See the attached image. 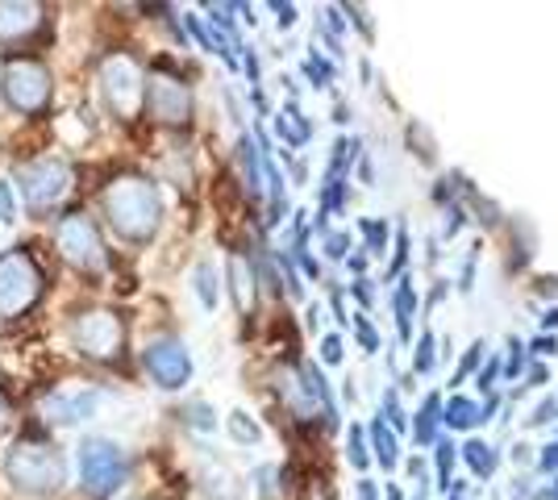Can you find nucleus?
Masks as SVG:
<instances>
[{
    "label": "nucleus",
    "mask_w": 558,
    "mask_h": 500,
    "mask_svg": "<svg viewBox=\"0 0 558 500\" xmlns=\"http://www.w3.org/2000/svg\"><path fill=\"white\" fill-rule=\"evenodd\" d=\"M230 280H233V296H238V309L251 313L255 309V271L246 267L242 255H233L230 259Z\"/></svg>",
    "instance_id": "nucleus-14"
},
{
    "label": "nucleus",
    "mask_w": 558,
    "mask_h": 500,
    "mask_svg": "<svg viewBox=\"0 0 558 500\" xmlns=\"http://www.w3.org/2000/svg\"><path fill=\"white\" fill-rule=\"evenodd\" d=\"M555 351H558L555 338H537L534 342V355H555Z\"/></svg>",
    "instance_id": "nucleus-42"
},
{
    "label": "nucleus",
    "mask_w": 558,
    "mask_h": 500,
    "mask_svg": "<svg viewBox=\"0 0 558 500\" xmlns=\"http://www.w3.org/2000/svg\"><path fill=\"white\" fill-rule=\"evenodd\" d=\"M13 217H17V196L9 180H0V221H13Z\"/></svg>",
    "instance_id": "nucleus-31"
},
{
    "label": "nucleus",
    "mask_w": 558,
    "mask_h": 500,
    "mask_svg": "<svg viewBox=\"0 0 558 500\" xmlns=\"http://www.w3.org/2000/svg\"><path fill=\"white\" fill-rule=\"evenodd\" d=\"M434 346H438V342H434V333H421L417 358H413V371H421V376H425V371H434Z\"/></svg>",
    "instance_id": "nucleus-26"
},
{
    "label": "nucleus",
    "mask_w": 558,
    "mask_h": 500,
    "mask_svg": "<svg viewBox=\"0 0 558 500\" xmlns=\"http://www.w3.org/2000/svg\"><path fill=\"white\" fill-rule=\"evenodd\" d=\"M388 500H404L400 497V488H388Z\"/></svg>",
    "instance_id": "nucleus-46"
},
{
    "label": "nucleus",
    "mask_w": 558,
    "mask_h": 500,
    "mask_svg": "<svg viewBox=\"0 0 558 500\" xmlns=\"http://www.w3.org/2000/svg\"><path fill=\"white\" fill-rule=\"evenodd\" d=\"M442 422L450 429H471V426H480V422H488V417H484V408L475 405V401H466V397H454V401L446 405Z\"/></svg>",
    "instance_id": "nucleus-15"
},
{
    "label": "nucleus",
    "mask_w": 558,
    "mask_h": 500,
    "mask_svg": "<svg viewBox=\"0 0 558 500\" xmlns=\"http://www.w3.org/2000/svg\"><path fill=\"white\" fill-rule=\"evenodd\" d=\"M350 467H359V472L367 467V447H363V429L359 426L350 429Z\"/></svg>",
    "instance_id": "nucleus-29"
},
{
    "label": "nucleus",
    "mask_w": 558,
    "mask_h": 500,
    "mask_svg": "<svg viewBox=\"0 0 558 500\" xmlns=\"http://www.w3.org/2000/svg\"><path fill=\"white\" fill-rule=\"evenodd\" d=\"M100 96L109 105V113L121 121L138 118L142 96H146V80H142L138 63L125 59V54H109L100 63Z\"/></svg>",
    "instance_id": "nucleus-5"
},
{
    "label": "nucleus",
    "mask_w": 558,
    "mask_h": 500,
    "mask_svg": "<svg viewBox=\"0 0 558 500\" xmlns=\"http://www.w3.org/2000/svg\"><path fill=\"white\" fill-rule=\"evenodd\" d=\"M9 422H13V405H9V397L0 388V429H9Z\"/></svg>",
    "instance_id": "nucleus-41"
},
{
    "label": "nucleus",
    "mask_w": 558,
    "mask_h": 500,
    "mask_svg": "<svg viewBox=\"0 0 558 500\" xmlns=\"http://www.w3.org/2000/svg\"><path fill=\"white\" fill-rule=\"evenodd\" d=\"M363 234H367L372 251L379 255V251H384V239H388V225H384V221H363Z\"/></svg>",
    "instance_id": "nucleus-32"
},
{
    "label": "nucleus",
    "mask_w": 558,
    "mask_h": 500,
    "mask_svg": "<svg viewBox=\"0 0 558 500\" xmlns=\"http://www.w3.org/2000/svg\"><path fill=\"white\" fill-rule=\"evenodd\" d=\"M4 96H9V105L17 113H43L50 105V72L38 59H9Z\"/></svg>",
    "instance_id": "nucleus-8"
},
{
    "label": "nucleus",
    "mask_w": 558,
    "mask_h": 500,
    "mask_svg": "<svg viewBox=\"0 0 558 500\" xmlns=\"http://www.w3.org/2000/svg\"><path fill=\"white\" fill-rule=\"evenodd\" d=\"M354 150H359V143H354V138H342V143L333 146V159H329V180H342V171L350 167Z\"/></svg>",
    "instance_id": "nucleus-23"
},
{
    "label": "nucleus",
    "mask_w": 558,
    "mask_h": 500,
    "mask_svg": "<svg viewBox=\"0 0 558 500\" xmlns=\"http://www.w3.org/2000/svg\"><path fill=\"white\" fill-rule=\"evenodd\" d=\"M196 296H201L205 309L217 305V271H213V263H201V267H196Z\"/></svg>",
    "instance_id": "nucleus-21"
},
{
    "label": "nucleus",
    "mask_w": 558,
    "mask_h": 500,
    "mask_svg": "<svg viewBox=\"0 0 558 500\" xmlns=\"http://www.w3.org/2000/svg\"><path fill=\"white\" fill-rule=\"evenodd\" d=\"M230 434L238 438V442H258V438H263V429L251 422V413H233V417H230Z\"/></svg>",
    "instance_id": "nucleus-25"
},
{
    "label": "nucleus",
    "mask_w": 558,
    "mask_h": 500,
    "mask_svg": "<svg viewBox=\"0 0 558 500\" xmlns=\"http://www.w3.org/2000/svg\"><path fill=\"white\" fill-rule=\"evenodd\" d=\"M450 467H454V442H438V479H442V488L450 484Z\"/></svg>",
    "instance_id": "nucleus-30"
},
{
    "label": "nucleus",
    "mask_w": 558,
    "mask_h": 500,
    "mask_svg": "<svg viewBox=\"0 0 558 500\" xmlns=\"http://www.w3.org/2000/svg\"><path fill=\"white\" fill-rule=\"evenodd\" d=\"M255 479H258V497L263 500H276L279 492H283V472H279V467H263Z\"/></svg>",
    "instance_id": "nucleus-24"
},
{
    "label": "nucleus",
    "mask_w": 558,
    "mask_h": 500,
    "mask_svg": "<svg viewBox=\"0 0 558 500\" xmlns=\"http://www.w3.org/2000/svg\"><path fill=\"white\" fill-rule=\"evenodd\" d=\"M463 459H466V467L471 472H480V476H492L496 472V454H492L488 442H480V438H471L463 447Z\"/></svg>",
    "instance_id": "nucleus-20"
},
{
    "label": "nucleus",
    "mask_w": 558,
    "mask_h": 500,
    "mask_svg": "<svg viewBox=\"0 0 558 500\" xmlns=\"http://www.w3.org/2000/svg\"><path fill=\"white\" fill-rule=\"evenodd\" d=\"M326 246H329V255H333V259H347L350 239H347V234H329V239H326Z\"/></svg>",
    "instance_id": "nucleus-38"
},
{
    "label": "nucleus",
    "mask_w": 558,
    "mask_h": 500,
    "mask_svg": "<svg viewBox=\"0 0 558 500\" xmlns=\"http://www.w3.org/2000/svg\"><path fill=\"white\" fill-rule=\"evenodd\" d=\"M54 242H59V255H63L75 271H100L105 246H100V230L93 225V217H84V214L63 217Z\"/></svg>",
    "instance_id": "nucleus-9"
},
{
    "label": "nucleus",
    "mask_w": 558,
    "mask_h": 500,
    "mask_svg": "<svg viewBox=\"0 0 558 500\" xmlns=\"http://www.w3.org/2000/svg\"><path fill=\"white\" fill-rule=\"evenodd\" d=\"M43 288H47V276L29 251L0 255V321H13L34 309L43 301Z\"/></svg>",
    "instance_id": "nucleus-3"
},
{
    "label": "nucleus",
    "mask_w": 558,
    "mask_h": 500,
    "mask_svg": "<svg viewBox=\"0 0 558 500\" xmlns=\"http://www.w3.org/2000/svg\"><path fill=\"white\" fill-rule=\"evenodd\" d=\"M184 422H187V426H196V429H205V434L217 426V422H213V408L209 405H187L184 408Z\"/></svg>",
    "instance_id": "nucleus-27"
},
{
    "label": "nucleus",
    "mask_w": 558,
    "mask_h": 500,
    "mask_svg": "<svg viewBox=\"0 0 558 500\" xmlns=\"http://www.w3.org/2000/svg\"><path fill=\"white\" fill-rule=\"evenodd\" d=\"M43 413L59 426H80L96 413V392L93 388H59L43 401Z\"/></svg>",
    "instance_id": "nucleus-13"
},
{
    "label": "nucleus",
    "mask_w": 558,
    "mask_h": 500,
    "mask_svg": "<svg viewBox=\"0 0 558 500\" xmlns=\"http://www.w3.org/2000/svg\"><path fill=\"white\" fill-rule=\"evenodd\" d=\"M80 476H84V488L93 492V497H113L117 488L130 479V459L125 451L109 442V438H88L84 447H80Z\"/></svg>",
    "instance_id": "nucleus-4"
},
{
    "label": "nucleus",
    "mask_w": 558,
    "mask_h": 500,
    "mask_svg": "<svg viewBox=\"0 0 558 500\" xmlns=\"http://www.w3.org/2000/svg\"><path fill=\"white\" fill-rule=\"evenodd\" d=\"M71 342H75L80 355L96 358V363H117L121 351H125V326L109 309L80 313L75 326H71Z\"/></svg>",
    "instance_id": "nucleus-6"
},
{
    "label": "nucleus",
    "mask_w": 558,
    "mask_h": 500,
    "mask_svg": "<svg viewBox=\"0 0 558 500\" xmlns=\"http://www.w3.org/2000/svg\"><path fill=\"white\" fill-rule=\"evenodd\" d=\"M322 358L326 363H342V338L338 333H329L326 342H322Z\"/></svg>",
    "instance_id": "nucleus-35"
},
{
    "label": "nucleus",
    "mask_w": 558,
    "mask_h": 500,
    "mask_svg": "<svg viewBox=\"0 0 558 500\" xmlns=\"http://www.w3.org/2000/svg\"><path fill=\"white\" fill-rule=\"evenodd\" d=\"M484 351H488L484 342H475V346H471V355H466V358H463V367H459V380H466V371H475V367L484 363Z\"/></svg>",
    "instance_id": "nucleus-34"
},
{
    "label": "nucleus",
    "mask_w": 558,
    "mask_h": 500,
    "mask_svg": "<svg viewBox=\"0 0 558 500\" xmlns=\"http://www.w3.org/2000/svg\"><path fill=\"white\" fill-rule=\"evenodd\" d=\"M372 442H375V454H379V467H388V472H392L396 463H400V447H396L392 429L384 426L379 417L372 422Z\"/></svg>",
    "instance_id": "nucleus-17"
},
{
    "label": "nucleus",
    "mask_w": 558,
    "mask_h": 500,
    "mask_svg": "<svg viewBox=\"0 0 558 500\" xmlns=\"http://www.w3.org/2000/svg\"><path fill=\"white\" fill-rule=\"evenodd\" d=\"M521 367H525V346H521V342H509V380L521 376Z\"/></svg>",
    "instance_id": "nucleus-36"
},
{
    "label": "nucleus",
    "mask_w": 558,
    "mask_h": 500,
    "mask_svg": "<svg viewBox=\"0 0 558 500\" xmlns=\"http://www.w3.org/2000/svg\"><path fill=\"white\" fill-rule=\"evenodd\" d=\"M4 476L17 492L50 497L68 484V459L54 451L47 438H17L13 451L4 454Z\"/></svg>",
    "instance_id": "nucleus-2"
},
{
    "label": "nucleus",
    "mask_w": 558,
    "mask_h": 500,
    "mask_svg": "<svg viewBox=\"0 0 558 500\" xmlns=\"http://www.w3.org/2000/svg\"><path fill=\"white\" fill-rule=\"evenodd\" d=\"M542 326H550V330H558V309L546 313V317H542Z\"/></svg>",
    "instance_id": "nucleus-45"
},
{
    "label": "nucleus",
    "mask_w": 558,
    "mask_h": 500,
    "mask_svg": "<svg viewBox=\"0 0 558 500\" xmlns=\"http://www.w3.org/2000/svg\"><path fill=\"white\" fill-rule=\"evenodd\" d=\"M384 413H388V422H384L388 429H404V422H409L400 401H396V392H384Z\"/></svg>",
    "instance_id": "nucleus-28"
},
{
    "label": "nucleus",
    "mask_w": 558,
    "mask_h": 500,
    "mask_svg": "<svg viewBox=\"0 0 558 500\" xmlns=\"http://www.w3.org/2000/svg\"><path fill=\"white\" fill-rule=\"evenodd\" d=\"M276 130H279V134H283V138H288L292 146L308 143V134H313V130H308V121H304L301 113L292 109V105H288V109H283V113L276 118Z\"/></svg>",
    "instance_id": "nucleus-19"
},
{
    "label": "nucleus",
    "mask_w": 558,
    "mask_h": 500,
    "mask_svg": "<svg viewBox=\"0 0 558 500\" xmlns=\"http://www.w3.org/2000/svg\"><path fill=\"white\" fill-rule=\"evenodd\" d=\"M438 408H442V401H438V397H429V401H425V408H421V417H417V442H434Z\"/></svg>",
    "instance_id": "nucleus-22"
},
{
    "label": "nucleus",
    "mask_w": 558,
    "mask_h": 500,
    "mask_svg": "<svg viewBox=\"0 0 558 500\" xmlns=\"http://www.w3.org/2000/svg\"><path fill=\"white\" fill-rule=\"evenodd\" d=\"M492 376H496V363H488V367H484V376H480V388H488Z\"/></svg>",
    "instance_id": "nucleus-44"
},
{
    "label": "nucleus",
    "mask_w": 558,
    "mask_h": 500,
    "mask_svg": "<svg viewBox=\"0 0 558 500\" xmlns=\"http://www.w3.org/2000/svg\"><path fill=\"white\" fill-rule=\"evenodd\" d=\"M238 167H242V184H246V192L258 196V188H263L258 180H263V175H258V150H255L251 138H242V143H238Z\"/></svg>",
    "instance_id": "nucleus-18"
},
{
    "label": "nucleus",
    "mask_w": 558,
    "mask_h": 500,
    "mask_svg": "<svg viewBox=\"0 0 558 500\" xmlns=\"http://www.w3.org/2000/svg\"><path fill=\"white\" fill-rule=\"evenodd\" d=\"M354 326H359V338H363V346H367V351H379V338H375L372 321H367V317H359Z\"/></svg>",
    "instance_id": "nucleus-37"
},
{
    "label": "nucleus",
    "mask_w": 558,
    "mask_h": 500,
    "mask_svg": "<svg viewBox=\"0 0 558 500\" xmlns=\"http://www.w3.org/2000/svg\"><path fill=\"white\" fill-rule=\"evenodd\" d=\"M105 205V217L121 239L130 242H146L155 239L159 221H163V200H159V188L142 175H117L113 184L100 196Z\"/></svg>",
    "instance_id": "nucleus-1"
},
{
    "label": "nucleus",
    "mask_w": 558,
    "mask_h": 500,
    "mask_svg": "<svg viewBox=\"0 0 558 500\" xmlns=\"http://www.w3.org/2000/svg\"><path fill=\"white\" fill-rule=\"evenodd\" d=\"M47 25V9L29 0H4L0 4V42H29Z\"/></svg>",
    "instance_id": "nucleus-12"
},
{
    "label": "nucleus",
    "mask_w": 558,
    "mask_h": 500,
    "mask_svg": "<svg viewBox=\"0 0 558 500\" xmlns=\"http://www.w3.org/2000/svg\"><path fill=\"white\" fill-rule=\"evenodd\" d=\"M22 192L29 200V209H54L75 184V167L68 159H34L22 167Z\"/></svg>",
    "instance_id": "nucleus-7"
},
{
    "label": "nucleus",
    "mask_w": 558,
    "mask_h": 500,
    "mask_svg": "<svg viewBox=\"0 0 558 500\" xmlns=\"http://www.w3.org/2000/svg\"><path fill=\"white\" fill-rule=\"evenodd\" d=\"M146 109L155 121H167V125H187L192 118V93H187L184 80L167 72H155L146 80Z\"/></svg>",
    "instance_id": "nucleus-11"
},
{
    "label": "nucleus",
    "mask_w": 558,
    "mask_h": 500,
    "mask_svg": "<svg viewBox=\"0 0 558 500\" xmlns=\"http://www.w3.org/2000/svg\"><path fill=\"white\" fill-rule=\"evenodd\" d=\"M413 313H417V292L404 280V284L396 288V326H400V338H404V342L413 338Z\"/></svg>",
    "instance_id": "nucleus-16"
},
{
    "label": "nucleus",
    "mask_w": 558,
    "mask_h": 500,
    "mask_svg": "<svg viewBox=\"0 0 558 500\" xmlns=\"http://www.w3.org/2000/svg\"><path fill=\"white\" fill-rule=\"evenodd\" d=\"M537 467H542V472H558V442H550V447L542 451V459H537Z\"/></svg>",
    "instance_id": "nucleus-39"
},
{
    "label": "nucleus",
    "mask_w": 558,
    "mask_h": 500,
    "mask_svg": "<svg viewBox=\"0 0 558 500\" xmlns=\"http://www.w3.org/2000/svg\"><path fill=\"white\" fill-rule=\"evenodd\" d=\"M555 500H558V484H555Z\"/></svg>",
    "instance_id": "nucleus-47"
},
{
    "label": "nucleus",
    "mask_w": 558,
    "mask_h": 500,
    "mask_svg": "<svg viewBox=\"0 0 558 500\" xmlns=\"http://www.w3.org/2000/svg\"><path fill=\"white\" fill-rule=\"evenodd\" d=\"M146 371H150V380L167 388V392H175V388H184L192 380V358H187L184 342L180 338H155L150 346H146Z\"/></svg>",
    "instance_id": "nucleus-10"
},
{
    "label": "nucleus",
    "mask_w": 558,
    "mask_h": 500,
    "mask_svg": "<svg viewBox=\"0 0 558 500\" xmlns=\"http://www.w3.org/2000/svg\"><path fill=\"white\" fill-rule=\"evenodd\" d=\"M271 13H279V25L296 22V9H292V4H271Z\"/></svg>",
    "instance_id": "nucleus-40"
},
{
    "label": "nucleus",
    "mask_w": 558,
    "mask_h": 500,
    "mask_svg": "<svg viewBox=\"0 0 558 500\" xmlns=\"http://www.w3.org/2000/svg\"><path fill=\"white\" fill-rule=\"evenodd\" d=\"M359 500H375V484H372V479H359Z\"/></svg>",
    "instance_id": "nucleus-43"
},
{
    "label": "nucleus",
    "mask_w": 558,
    "mask_h": 500,
    "mask_svg": "<svg viewBox=\"0 0 558 500\" xmlns=\"http://www.w3.org/2000/svg\"><path fill=\"white\" fill-rule=\"evenodd\" d=\"M304 72H308V80H317V88H326L329 84V63L326 59H317V54L304 63Z\"/></svg>",
    "instance_id": "nucleus-33"
}]
</instances>
